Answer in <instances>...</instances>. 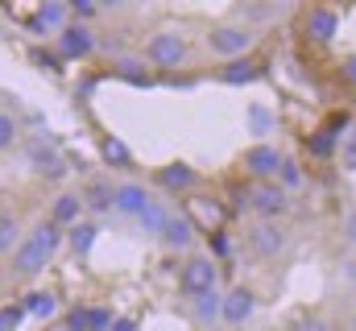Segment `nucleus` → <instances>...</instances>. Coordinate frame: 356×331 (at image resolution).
<instances>
[{
	"mask_svg": "<svg viewBox=\"0 0 356 331\" xmlns=\"http://www.w3.org/2000/svg\"><path fill=\"white\" fill-rule=\"evenodd\" d=\"M277 4H290V0H277Z\"/></svg>",
	"mask_w": 356,
	"mask_h": 331,
	"instance_id": "obj_35",
	"label": "nucleus"
},
{
	"mask_svg": "<svg viewBox=\"0 0 356 331\" xmlns=\"http://www.w3.org/2000/svg\"><path fill=\"white\" fill-rule=\"evenodd\" d=\"M149 199H154V195L145 191V182H116V186H112V211H116V216L137 220Z\"/></svg>",
	"mask_w": 356,
	"mask_h": 331,
	"instance_id": "obj_14",
	"label": "nucleus"
},
{
	"mask_svg": "<svg viewBox=\"0 0 356 331\" xmlns=\"http://www.w3.org/2000/svg\"><path fill=\"white\" fill-rule=\"evenodd\" d=\"M311 150H315V154H332V150H336V133H327V129H319V137L311 141Z\"/></svg>",
	"mask_w": 356,
	"mask_h": 331,
	"instance_id": "obj_31",
	"label": "nucleus"
},
{
	"mask_svg": "<svg viewBox=\"0 0 356 331\" xmlns=\"http://www.w3.org/2000/svg\"><path fill=\"white\" fill-rule=\"evenodd\" d=\"M166 220H170V207H166L162 199H149V203H145V211L137 216L141 232H145V236H154V241H158V232L166 228Z\"/></svg>",
	"mask_w": 356,
	"mask_h": 331,
	"instance_id": "obj_20",
	"label": "nucleus"
},
{
	"mask_svg": "<svg viewBox=\"0 0 356 331\" xmlns=\"http://www.w3.org/2000/svg\"><path fill=\"white\" fill-rule=\"evenodd\" d=\"M290 331H332V323H327L323 315H298V319L290 323Z\"/></svg>",
	"mask_w": 356,
	"mask_h": 331,
	"instance_id": "obj_29",
	"label": "nucleus"
},
{
	"mask_svg": "<svg viewBox=\"0 0 356 331\" xmlns=\"http://www.w3.org/2000/svg\"><path fill=\"white\" fill-rule=\"evenodd\" d=\"M137 67H141V63H133V58H124V63L116 67V75H120V79H129V83H149L145 75H141V71H137Z\"/></svg>",
	"mask_w": 356,
	"mask_h": 331,
	"instance_id": "obj_30",
	"label": "nucleus"
},
{
	"mask_svg": "<svg viewBox=\"0 0 356 331\" xmlns=\"http://www.w3.org/2000/svg\"><path fill=\"white\" fill-rule=\"evenodd\" d=\"M286 241H290V232L282 228V220H253V224L245 228V245H249L253 257H261V261L277 257V252L286 248Z\"/></svg>",
	"mask_w": 356,
	"mask_h": 331,
	"instance_id": "obj_7",
	"label": "nucleus"
},
{
	"mask_svg": "<svg viewBox=\"0 0 356 331\" xmlns=\"http://www.w3.org/2000/svg\"><path fill=\"white\" fill-rule=\"evenodd\" d=\"M353 331H356V319H353Z\"/></svg>",
	"mask_w": 356,
	"mask_h": 331,
	"instance_id": "obj_36",
	"label": "nucleus"
},
{
	"mask_svg": "<svg viewBox=\"0 0 356 331\" xmlns=\"http://www.w3.org/2000/svg\"><path fill=\"white\" fill-rule=\"evenodd\" d=\"M302 33H307V42L327 46V42L340 33V13H336V8H327V4H311V8H307V17H302Z\"/></svg>",
	"mask_w": 356,
	"mask_h": 331,
	"instance_id": "obj_9",
	"label": "nucleus"
},
{
	"mask_svg": "<svg viewBox=\"0 0 356 331\" xmlns=\"http://www.w3.org/2000/svg\"><path fill=\"white\" fill-rule=\"evenodd\" d=\"M25 311H33V315H54V311H58V302H54V294H50V290H46V294H42V290H33V294L25 298Z\"/></svg>",
	"mask_w": 356,
	"mask_h": 331,
	"instance_id": "obj_25",
	"label": "nucleus"
},
{
	"mask_svg": "<svg viewBox=\"0 0 356 331\" xmlns=\"http://www.w3.org/2000/svg\"><path fill=\"white\" fill-rule=\"evenodd\" d=\"M50 220H54L58 228L79 224V220H83V199H79V191H58L54 203H50Z\"/></svg>",
	"mask_w": 356,
	"mask_h": 331,
	"instance_id": "obj_16",
	"label": "nucleus"
},
{
	"mask_svg": "<svg viewBox=\"0 0 356 331\" xmlns=\"http://www.w3.org/2000/svg\"><path fill=\"white\" fill-rule=\"evenodd\" d=\"M340 232H344V241L356 248V211H344V220H340Z\"/></svg>",
	"mask_w": 356,
	"mask_h": 331,
	"instance_id": "obj_32",
	"label": "nucleus"
},
{
	"mask_svg": "<svg viewBox=\"0 0 356 331\" xmlns=\"http://www.w3.org/2000/svg\"><path fill=\"white\" fill-rule=\"evenodd\" d=\"M302 182V170H298V162H290V158H282V166H277V186H298Z\"/></svg>",
	"mask_w": 356,
	"mask_h": 331,
	"instance_id": "obj_27",
	"label": "nucleus"
},
{
	"mask_svg": "<svg viewBox=\"0 0 356 331\" xmlns=\"http://www.w3.org/2000/svg\"><path fill=\"white\" fill-rule=\"evenodd\" d=\"M245 203H249V211H253L257 220H282V216L290 211V191L277 186V178H269V182H253L249 195H245Z\"/></svg>",
	"mask_w": 356,
	"mask_h": 331,
	"instance_id": "obj_5",
	"label": "nucleus"
},
{
	"mask_svg": "<svg viewBox=\"0 0 356 331\" xmlns=\"http://www.w3.org/2000/svg\"><path fill=\"white\" fill-rule=\"evenodd\" d=\"M95 241H99V224L95 220H79V224L67 228V241L63 245L71 248V257H88L91 248H95Z\"/></svg>",
	"mask_w": 356,
	"mask_h": 331,
	"instance_id": "obj_18",
	"label": "nucleus"
},
{
	"mask_svg": "<svg viewBox=\"0 0 356 331\" xmlns=\"http://www.w3.org/2000/svg\"><path fill=\"white\" fill-rule=\"evenodd\" d=\"M129 0H95V8H108V13H116V8H124Z\"/></svg>",
	"mask_w": 356,
	"mask_h": 331,
	"instance_id": "obj_34",
	"label": "nucleus"
},
{
	"mask_svg": "<svg viewBox=\"0 0 356 331\" xmlns=\"http://www.w3.org/2000/svg\"><path fill=\"white\" fill-rule=\"evenodd\" d=\"M220 290V265L211 252H186L182 265H178V294L191 302L199 294H211Z\"/></svg>",
	"mask_w": 356,
	"mask_h": 331,
	"instance_id": "obj_1",
	"label": "nucleus"
},
{
	"mask_svg": "<svg viewBox=\"0 0 356 331\" xmlns=\"http://www.w3.org/2000/svg\"><path fill=\"white\" fill-rule=\"evenodd\" d=\"M79 199H83V211H91V216H108V211H112V182L91 178V182L79 186Z\"/></svg>",
	"mask_w": 356,
	"mask_h": 331,
	"instance_id": "obj_17",
	"label": "nucleus"
},
{
	"mask_svg": "<svg viewBox=\"0 0 356 331\" xmlns=\"http://www.w3.org/2000/svg\"><path fill=\"white\" fill-rule=\"evenodd\" d=\"M50 248L42 245V241H33L29 232H25V241L8 252V277L13 282H38L42 273H46V265H50Z\"/></svg>",
	"mask_w": 356,
	"mask_h": 331,
	"instance_id": "obj_3",
	"label": "nucleus"
},
{
	"mask_svg": "<svg viewBox=\"0 0 356 331\" xmlns=\"http://www.w3.org/2000/svg\"><path fill=\"white\" fill-rule=\"evenodd\" d=\"M54 46H58L63 58H88L91 50H95V33H91L83 21H67V25L54 33Z\"/></svg>",
	"mask_w": 356,
	"mask_h": 331,
	"instance_id": "obj_10",
	"label": "nucleus"
},
{
	"mask_svg": "<svg viewBox=\"0 0 356 331\" xmlns=\"http://www.w3.org/2000/svg\"><path fill=\"white\" fill-rule=\"evenodd\" d=\"M42 25H50V29L58 33V29L67 25V4H63V0H46V4H42Z\"/></svg>",
	"mask_w": 356,
	"mask_h": 331,
	"instance_id": "obj_24",
	"label": "nucleus"
},
{
	"mask_svg": "<svg viewBox=\"0 0 356 331\" xmlns=\"http://www.w3.org/2000/svg\"><path fill=\"white\" fill-rule=\"evenodd\" d=\"M220 302H224V294H220V290H211V294L191 298L186 307H191V319H195L199 328H211V323H220Z\"/></svg>",
	"mask_w": 356,
	"mask_h": 331,
	"instance_id": "obj_19",
	"label": "nucleus"
},
{
	"mask_svg": "<svg viewBox=\"0 0 356 331\" xmlns=\"http://www.w3.org/2000/svg\"><path fill=\"white\" fill-rule=\"evenodd\" d=\"M145 63L154 71H175L186 63V38L178 29H158L149 42H145Z\"/></svg>",
	"mask_w": 356,
	"mask_h": 331,
	"instance_id": "obj_4",
	"label": "nucleus"
},
{
	"mask_svg": "<svg viewBox=\"0 0 356 331\" xmlns=\"http://www.w3.org/2000/svg\"><path fill=\"white\" fill-rule=\"evenodd\" d=\"M17 141H21V120H17L13 112H4V108H0V154H4V150H13Z\"/></svg>",
	"mask_w": 356,
	"mask_h": 331,
	"instance_id": "obj_23",
	"label": "nucleus"
},
{
	"mask_svg": "<svg viewBox=\"0 0 356 331\" xmlns=\"http://www.w3.org/2000/svg\"><path fill=\"white\" fill-rule=\"evenodd\" d=\"M336 158H340V166H344V170H353V174H356V129L340 137V145H336Z\"/></svg>",
	"mask_w": 356,
	"mask_h": 331,
	"instance_id": "obj_26",
	"label": "nucleus"
},
{
	"mask_svg": "<svg viewBox=\"0 0 356 331\" xmlns=\"http://www.w3.org/2000/svg\"><path fill=\"white\" fill-rule=\"evenodd\" d=\"M25 162H29L33 174H42V178H63V174H67V158H63L50 141H42V137L25 145Z\"/></svg>",
	"mask_w": 356,
	"mask_h": 331,
	"instance_id": "obj_11",
	"label": "nucleus"
},
{
	"mask_svg": "<svg viewBox=\"0 0 356 331\" xmlns=\"http://www.w3.org/2000/svg\"><path fill=\"white\" fill-rule=\"evenodd\" d=\"M63 4H67V13H71L75 21H83V25H88V17L99 13V8H95V0H63Z\"/></svg>",
	"mask_w": 356,
	"mask_h": 331,
	"instance_id": "obj_28",
	"label": "nucleus"
},
{
	"mask_svg": "<svg viewBox=\"0 0 356 331\" xmlns=\"http://www.w3.org/2000/svg\"><path fill=\"white\" fill-rule=\"evenodd\" d=\"M253 315H257V290L245 286V282L228 286L224 290V302H220V323L224 328H245Z\"/></svg>",
	"mask_w": 356,
	"mask_h": 331,
	"instance_id": "obj_6",
	"label": "nucleus"
},
{
	"mask_svg": "<svg viewBox=\"0 0 356 331\" xmlns=\"http://www.w3.org/2000/svg\"><path fill=\"white\" fill-rule=\"evenodd\" d=\"M241 166H245V174H249L253 182H269V178H277L282 154H277V145L257 141V145H249V150L241 154Z\"/></svg>",
	"mask_w": 356,
	"mask_h": 331,
	"instance_id": "obj_8",
	"label": "nucleus"
},
{
	"mask_svg": "<svg viewBox=\"0 0 356 331\" xmlns=\"http://www.w3.org/2000/svg\"><path fill=\"white\" fill-rule=\"evenodd\" d=\"M154 186L166 191V195H182V191H195L199 186V170L186 162H166L154 170Z\"/></svg>",
	"mask_w": 356,
	"mask_h": 331,
	"instance_id": "obj_12",
	"label": "nucleus"
},
{
	"mask_svg": "<svg viewBox=\"0 0 356 331\" xmlns=\"http://www.w3.org/2000/svg\"><path fill=\"white\" fill-rule=\"evenodd\" d=\"M253 46H257V29L245 25V21H224V25H216V29L207 33V50L220 54L224 63H228V58H245Z\"/></svg>",
	"mask_w": 356,
	"mask_h": 331,
	"instance_id": "obj_2",
	"label": "nucleus"
},
{
	"mask_svg": "<svg viewBox=\"0 0 356 331\" xmlns=\"http://www.w3.org/2000/svg\"><path fill=\"white\" fill-rule=\"evenodd\" d=\"M195 236H199L195 220H191V216H175V211H170L166 228L158 232V245L166 248V252H191V248H195Z\"/></svg>",
	"mask_w": 356,
	"mask_h": 331,
	"instance_id": "obj_13",
	"label": "nucleus"
},
{
	"mask_svg": "<svg viewBox=\"0 0 356 331\" xmlns=\"http://www.w3.org/2000/svg\"><path fill=\"white\" fill-rule=\"evenodd\" d=\"M261 75H266V71H261V63H257V58H249V54H245V58H228L224 67H216V79L228 83V87H249V83H257Z\"/></svg>",
	"mask_w": 356,
	"mask_h": 331,
	"instance_id": "obj_15",
	"label": "nucleus"
},
{
	"mask_svg": "<svg viewBox=\"0 0 356 331\" xmlns=\"http://www.w3.org/2000/svg\"><path fill=\"white\" fill-rule=\"evenodd\" d=\"M25 241V228H21V220L13 216V211H0V257H8L13 248Z\"/></svg>",
	"mask_w": 356,
	"mask_h": 331,
	"instance_id": "obj_21",
	"label": "nucleus"
},
{
	"mask_svg": "<svg viewBox=\"0 0 356 331\" xmlns=\"http://www.w3.org/2000/svg\"><path fill=\"white\" fill-rule=\"evenodd\" d=\"M99 158L108 166H116V170L133 166V154H129V145H124L120 137H104V141H99Z\"/></svg>",
	"mask_w": 356,
	"mask_h": 331,
	"instance_id": "obj_22",
	"label": "nucleus"
},
{
	"mask_svg": "<svg viewBox=\"0 0 356 331\" xmlns=\"http://www.w3.org/2000/svg\"><path fill=\"white\" fill-rule=\"evenodd\" d=\"M340 75H344V83H353V87H356V54H348V58H344Z\"/></svg>",
	"mask_w": 356,
	"mask_h": 331,
	"instance_id": "obj_33",
	"label": "nucleus"
}]
</instances>
